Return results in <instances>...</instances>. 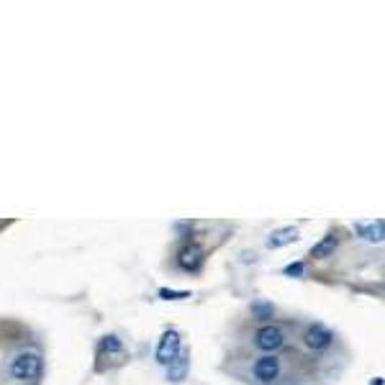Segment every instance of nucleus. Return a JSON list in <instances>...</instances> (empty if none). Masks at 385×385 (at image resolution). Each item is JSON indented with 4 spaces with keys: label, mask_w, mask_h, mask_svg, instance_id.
Returning a JSON list of instances; mask_svg holds the SVG:
<instances>
[{
    "label": "nucleus",
    "mask_w": 385,
    "mask_h": 385,
    "mask_svg": "<svg viewBox=\"0 0 385 385\" xmlns=\"http://www.w3.org/2000/svg\"><path fill=\"white\" fill-rule=\"evenodd\" d=\"M11 375L15 380H37L42 375V355L39 352H21L11 362Z\"/></svg>",
    "instance_id": "nucleus-1"
},
{
    "label": "nucleus",
    "mask_w": 385,
    "mask_h": 385,
    "mask_svg": "<svg viewBox=\"0 0 385 385\" xmlns=\"http://www.w3.org/2000/svg\"><path fill=\"white\" fill-rule=\"evenodd\" d=\"M255 344H257V349L272 355V352H277V349L285 344L283 329L277 327V324H262V327L257 329V334H255Z\"/></svg>",
    "instance_id": "nucleus-2"
},
{
    "label": "nucleus",
    "mask_w": 385,
    "mask_h": 385,
    "mask_svg": "<svg viewBox=\"0 0 385 385\" xmlns=\"http://www.w3.org/2000/svg\"><path fill=\"white\" fill-rule=\"evenodd\" d=\"M252 372H255V380L260 385L275 383V380L280 378V360H277L275 355L260 357V360L255 362V367H252Z\"/></svg>",
    "instance_id": "nucleus-3"
},
{
    "label": "nucleus",
    "mask_w": 385,
    "mask_h": 385,
    "mask_svg": "<svg viewBox=\"0 0 385 385\" xmlns=\"http://www.w3.org/2000/svg\"><path fill=\"white\" fill-rule=\"evenodd\" d=\"M177 355H180V334H177L175 329H168V332L162 334L160 344H157L154 357H157L160 365H170Z\"/></svg>",
    "instance_id": "nucleus-4"
},
{
    "label": "nucleus",
    "mask_w": 385,
    "mask_h": 385,
    "mask_svg": "<svg viewBox=\"0 0 385 385\" xmlns=\"http://www.w3.org/2000/svg\"><path fill=\"white\" fill-rule=\"evenodd\" d=\"M303 342H305V347L313 349V352H321V349L332 347V342H334V334H332V332H329L324 324H311V327L305 329Z\"/></svg>",
    "instance_id": "nucleus-5"
},
{
    "label": "nucleus",
    "mask_w": 385,
    "mask_h": 385,
    "mask_svg": "<svg viewBox=\"0 0 385 385\" xmlns=\"http://www.w3.org/2000/svg\"><path fill=\"white\" fill-rule=\"evenodd\" d=\"M177 267L185 270V272H198L203 267V249L198 244H185V247L177 252Z\"/></svg>",
    "instance_id": "nucleus-6"
},
{
    "label": "nucleus",
    "mask_w": 385,
    "mask_h": 385,
    "mask_svg": "<svg viewBox=\"0 0 385 385\" xmlns=\"http://www.w3.org/2000/svg\"><path fill=\"white\" fill-rule=\"evenodd\" d=\"M357 236H362L365 241H372V244H380L385 239V221L378 218V221H360L355 224Z\"/></svg>",
    "instance_id": "nucleus-7"
},
{
    "label": "nucleus",
    "mask_w": 385,
    "mask_h": 385,
    "mask_svg": "<svg viewBox=\"0 0 385 385\" xmlns=\"http://www.w3.org/2000/svg\"><path fill=\"white\" fill-rule=\"evenodd\" d=\"M98 357H108V360L121 362L124 360V344H121V339L116 334L103 336L101 344H98Z\"/></svg>",
    "instance_id": "nucleus-8"
},
{
    "label": "nucleus",
    "mask_w": 385,
    "mask_h": 385,
    "mask_svg": "<svg viewBox=\"0 0 385 385\" xmlns=\"http://www.w3.org/2000/svg\"><path fill=\"white\" fill-rule=\"evenodd\" d=\"M188 372H190V355L188 352H180L168 365V380L170 383H182V380L188 378Z\"/></svg>",
    "instance_id": "nucleus-9"
},
{
    "label": "nucleus",
    "mask_w": 385,
    "mask_h": 385,
    "mask_svg": "<svg viewBox=\"0 0 385 385\" xmlns=\"http://www.w3.org/2000/svg\"><path fill=\"white\" fill-rule=\"evenodd\" d=\"M293 241H298V229L296 226H283V229H277V232L270 234L267 239V247L270 249H283Z\"/></svg>",
    "instance_id": "nucleus-10"
},
{
    "label": "nucleus",
    "mask_w": 385,
    "mask_h": 385,
    "mask_svg": "<svg viewBox=\"0 0 385 385\" xmlns=\"http://www.w3.org/2000/svg\"><path fill=\"white\" fill-rule=\"evenodd\" d=\"M339 247V239H336V234H327L319 244H313L311 247V257L313 260H327V257L334 255V249Z\"/></svg>",
    "instance_id": "nucleus-11"
},
{
    "label": "nucleus",
    "mask_w": 385,
    "mask_h": 385,
    "mask_svg": "<svg viewBox=\"0 0 385 385\" xmlns=\"http://www.w3.org/2000/svg\"><path fill=\"white\" fill-rule=\"evenodd\" d=\"M252 316H255L257 321H270L275 316V305L267 303V301H255V303H252Z\"/></svg>",
    "instance_id": "nucleus-12"
},
{
    "label": "nucleus",
    "mask_w": 385,
    "mask_h": 385,
    "mask_svg": "<svg viewBox=\"0 0 385 385\" xmlns=\"http://www.w3.org/2000/svg\"><path fill=\"white\" fill-rule=\"evenodd\" d=\"M160 298L180 301V298H190V293L188 291H170V288H160Z\"/></svg>",
    "instance_id": "nucleus-13"
},
{
    "label": "nucleus",
    "mask_w": 385,
    "mask_h": 385,
    "mask_svg": "<svg viewBox=\"0 0 385 385\" xmlns=\"http://www.w3.org/2000/svg\"><path fill=\"white\" fill-rule=\"evenodd\" d=\"M303 262H291V265H285L283 267V275L285 277H301L303 275Z\"/></svg>",
    "instance_id": "nucleus-14"
},
{
    "label": "nucleus",
    "mask_w": 385,
    "mask_h": 385,
    "mask_svg": "<svg viewBox=\"0 0 385 385\" xmlns=\"http://www.w3.org/2000/svg\"><path fill=\"white\" fill-rule=\"evenodd\" d=\"M370 385H383V378H375V380H372Z\"/></svg>",
    "instance_id": "nucleus-15"
}]
</instances>
